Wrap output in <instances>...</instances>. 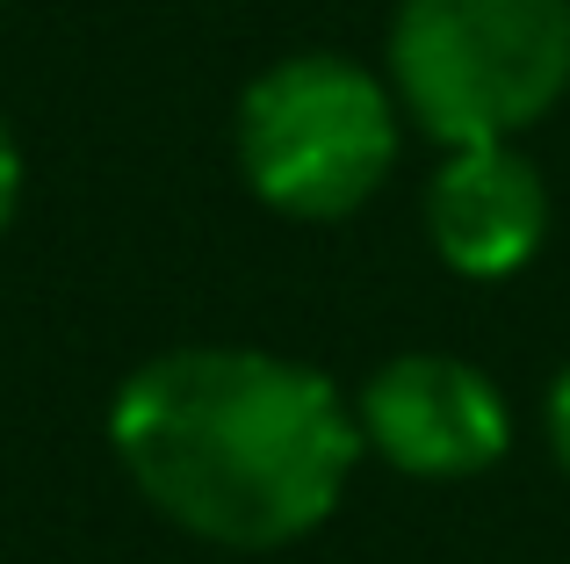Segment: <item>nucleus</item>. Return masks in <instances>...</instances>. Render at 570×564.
<instances>
[{
	"label": "nucleus",
	"mask_w": 570,
	"mask_h": 564,
	"mask_svg": "<svg viewBox=\"0 0 570 564\" xmlns=\"http://www.w3.org/2000/svg\"><path fill=\"white\" fill-rule=\"evenodd\" d=\"M130 485L217 551H282L340 507L362 427L325 369L267 348H174L109 406Z\"/></svg>",
	"instance_id": "obj_1"
},
{
	"label": "nucleus",
	"mask_w": 570,
	"mask_h": 564,
	"mask_svg": "<svg viewBox=\"0 0 570 564\" xmlns=\"http://www.w3.org/2000/svg\"><path fill=\"white\" fill-rule=\"evenodd\" d=\"M397 167V95L347 51L275 58L238 95V174L282 217L340 225Z\"/></svg>",
	"instance_id": "obj_3"
},
{
	"label": "nucleus",
	"mask_w": 570,
	"mask_h": 564,
	"mask_svg": "<svg viewBox=\"0 0 570 564\" xmlns=\"http://www.w3.org/2000/svg\"><path fill=\"white\" fill-rule=\"evenodd\" d=\"M354 427H362V456H383L390 470L426 485H462L484 478L513 441V412H505L499 383L462 354H397L354 398Z\"/></svg>",
	"instance_id": "obj_4"
},
{
	"label": "nucleus",
	"mask_w": 570,
	"mask_h": 564,
	"mask_svg": "<svg viewBox=\"0 0 570 564\" xmlns=\"http://www.w3.org/2000/svg\"><path fill=\"white\" fill-rule=\"evenodd\" d=\"M426 240L470 282L520 275L549 240V182L520 145H448L426 174Z\"/></svg>",
	"instance_id": "obj_5"
},
{
	"label": "nucleus",
	"mask_w": 570,
	"mask_h": 564,
	"mask_svg": "<svg viewBox=\"0 0 570 564\" xmlns=\"http://www.w3.org/2000/svg\"><path fill=\"white\" fill-rule=\"evenodd\" d=\"M549 449H557V464L570 470V369L549 383Z\"/></svg>",
	"instance_id": "obj_7"
},
{
	"label": "nucleus",
	"mask_w": 570,
	"mask_h": 564,
	"mask_svg": "<svg viewBox=\"0 0 570 564\" xmlns=\"http://www.w3.org/2000/svg\"><path fill=\"white\" fill-rule=\"evenodd\" d=\"M390 95L433 145H520L570 95V0H397Z\"/></svg>",
	"instance_id": "obj_2"
},
{
	"label": "nucleus",
	"mask_w": 570,
	"mask_h": 564,
	"mask_svg": "<svg viewBox=\"0 0 570 564\" xmlns=\"http://www.w3.org/2000/svg\"><path fill=\"white\" fill-rule=\"evenodd\" d=\"M14 203H22V145H14L8 116H0V232L14 225Z\"/></svg>",
	"instance_id": "obj_6"
}]
</instances>
